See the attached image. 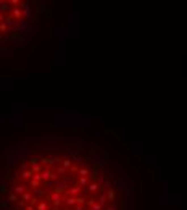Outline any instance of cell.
I'll list each match as a JSON object with an SVG mask.
<instances>
[{"mask_svg":"<svg viewBox=\"0 0 187 210\" xmlns=\"http://www.w3.org/2000/svg\"><path fill=\"white\" fill-rule=\"evenodd\" d=\"M11 181L18 210H136L131 171L94 149L26 155Z\"/></svg>","mask_w":187,"mask_h":210,"instance_id":"6da1fadb","label":"cell"},{"mask_svg":"<svg viewBox=\"0 0 187 210\" xmlns=\"http://www.w3.org/2000/svg\"><path fill=\"white\" fill-rule=\"evenodd\" d=\"M10 31V28L7 26V23L3 21V23H0V34H5V32H8Z\"/></svg>","mask_w":187,"mask_h":210,"instance_id":"7a4b0ae2","label":"cell"}]
</instances>
